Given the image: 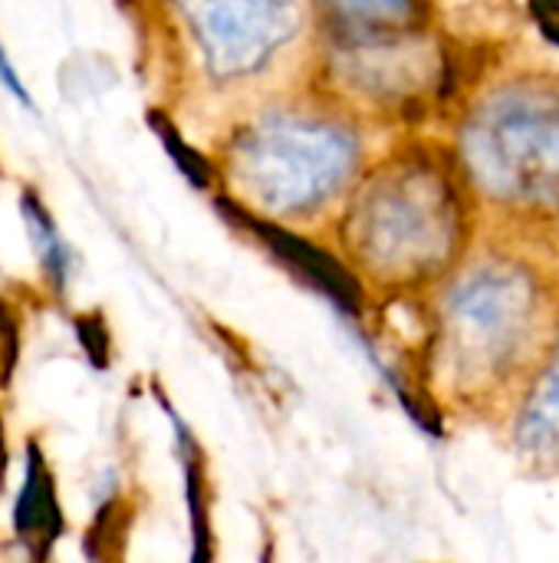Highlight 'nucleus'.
Segmentation results:
<instances>
[{
  "label": "nucleus",
  "mask_w": 559,
  "mask_h": 563,
  "mask_svg": "<svg viewBox=\"0 0 559 563\" xmlns=\"http://www.w3.org/2000/svg\"><path fill=\"white\" fill-rule=\"evenodd\" d=\"M517 442L524 455L559 465V343L524 399L517 419Z\"/></svg>",
  "instance_id": "nucleus-9"
},
{
  "label": "nucleus",
  "mask_w": 559,
  "mask_h": 563,
  "mask_svg": "<svg viewBox=\"0 0 559 563\" xmlns=\"http://www.w3.org/2000/svg\"><path fill=\"white\" fill-rule=\"evenodd\" d=\"M237 214L244 218V224H247L257 238L267 241V247H270L273 254H280L297 274H303L306 280H313L329 300H336V303L346 307L349 313L359 310V287H356L353 274H349L343 264H336L329 254H323L320 247H313V244L303 241L300 234H290V231H283L280 224L267 221L264 214H254V211H247V208H241Z\"/></svg>",
  "instance_id": "nucleus-6"
},
{
  "label": "nucleus",
  "mask_w": 559,
  "mask_h": 563,
  "mask_svg": "<svg viewBox=\"0 0 559 563\" xmlns=\"http://www.w3.org/2000/svg\"><path fill=\"white\" fill-rule=\"evenodd\" d=\"M23 218H26V228L33 234V244L40 251V261H43L46 274L63 290L66 280H69V247L63 244L49 211L36 201V195H23Z\"/></svg>",
  "instance_id": "nucleus-10"
},
{
  "label": "nucleus",
  "mask_w": 559,
  "mask_h": 563,
  "mask_svg": "<svg viewBox=\"0 0 559 563\" xmlns=\"http://www.w3.org/2000/svg\"><path fill=\"white\" fill-rule=\"evenodd\" d=\"M465 238V208L451 175L428 155L382 165L356 191L343 241L379 280L422 284L438 277Z\"/></svg>",
  "instance_id": "nucleus-1"
},
{
  "label": "nucleus",
  "mask_w": 559,
  "mask_h": 563,
  "mask_svg": "<svg viewBox=\"0 0 559 563\" xmlns=\"http://www.w3.org/2000/svg\"><path fill=\"white\" fill-rule=\"evenodd\" d=\"M0 468H3V435H0Z\"/></svg>",
  "instance_id": "nucleus-14"
},
{
  "label": "nucleus",
  "mask_w": 559,
  "mask_h": 563,
  "mask_svg": "<svg viewBox=\"0 0 559 563\" xmlns=\"http://www.w3.org/2000/svg\"><path fill=\"white\" fill-rule=\"evenodd\" d=\"M540 294L527 271L484 264L461 277L448 294L441 323V356L465 386L507 376L534 340Z\"/></svg>",
  "instance_id": "nucleus-4"
},
{
  "label": "nucleus",
  "mask_w": 559,
  "mask_h": 563,
  "mask_svg": "<svg viewBox=\"0 0 559 563\" xmlns=\"http://www.w3.org/2000/svg\"><path fill=\"white\" fill-rule=\"evenodd\" d=\"M0 336H3V386L10 383V369H13V363H16V327L10 323V317L0 310Z\"/></svg>",
  "instance_id": "nucleus-12"
},
{
  "label": "nucleus",
  "mask_w": 559,
  "mask_h": 563,
  "mask_svg": "<svg viewBox=\"0 0 559 563\" xmlns=\"http://www.w3.org/2000/svg\"><path fill=\"white\" fill-rule=\"evenodd\" d=\"M0 82L20 99V102H26L30 106V92L23 89V79L16 76V69H13V63H10V56L3 53V46H0Z\"/></svg>",
  "instance_id": "nucleus-13"
},
{
  "label": "nucleus",
  "mask_w": 559,
  "mask_h": 563,
  "mask_svg": "<svg viewBox=\"0 0 559 563\" xmlns=\"http://www.w3.org/2000/svg\"><path fill=\"white\" fill-rule=\"evenodd\" d=\"M152 122H155V129H158V135H161V142L168 145V152L178 158V165H181V172L194 181V185H208L211 181V168H208V162L198 155V152H191L185 142H181V135L168 125V122H161L158 115H152Z\"/></svg>",
  "instance_id": "nucleus-11"
},
{
  "label": "nucleus",
  "mask_w": 559,
  "mask_h": 563,
  "mask_svg": "<svg viewBox=\"0 0 559 563\" xmlns=\"http://www.w3.org/2000/svg\"><path fill=\"white\" fill-rule=\"evenodd\" d=\"M461 152L484 195L559 208V89L537 82L501 89L468 119Z\"/></svg>",
  "instance_id": "nucleus-3"
},
{
  "label": "nucleus",
  "mask_w": 559,
  "mask_h": 563,
  "mask_svg": "<svg viewBox=\"0 0 559 563\" xmlns=\"http://www.w3.org/2000/svg\"><path fill=\"white\" fill-rule=\"evenodd\" d=\"M356 162V135L313 112H270L231 145V175L254 214L313 211L349 181Z\"/></svg>",
  "instance_id": "nucleus-2"
},
{
  "label": "nucleus",
  "mask_w": 559,
  "mask_h": 563,
  "mask_svg": "<svg viewBox=\"0 0 559 563\" xmlns=\"http://www.w3.org/2000/svg\"><path fill=\"white\" fill-rule=\"evenodd\" d=\"M217 76L257 73L297 30V0H178Z\"/></svg>",
  "instance_id": "nucleus-5"
},
{
  "label": "nucleus",
  "mask_w": 559,
  "mask_h": 563,
  "mask_svg": "<svg viewBox=\"0 0 559 563\" xmlns=\"http://www.w3.org/2000/svg\"><path fill=\"white\" fill-rule=\"evenodd\" d=\"M323 7L339 43L405 36L425 26L422 0H323Z\"/></svg>",
  "instance_id": "nucleus-7"
},
{
  "label": "nucleus",
  "mask_w": 559,
  "mask_h": 563,
  "mask_svg": "<svg viewBox=\"0 0 559 563\" xmlns=\"http://www.w3.org/2000/svg\"><path fill=\"white\" fill-rule=\"evenodd\" d=\"M13 528L33 548L36 558L49 554V548L56 544V538L63 531L53 478H49V468L36 445L26 449V478H23V492L13 508Z\"/></svg>",
  "instance_id": "nucleus-8"
}]
</instances>
